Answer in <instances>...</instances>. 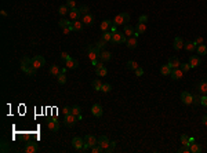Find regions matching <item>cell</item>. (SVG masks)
<instances>
[{
	"mask_svg": "<svg viewBox=\"0 0 207 153\" xmlns=\"http://www.w3.org/2000/svg\"><path fill=\"white\" fill-rule=\"evenodd\" d=\"M0 14H1L3 17H7V13H6L4 10H1V11H0Z\"/></svg>",
	"mask_w": 207,
	"mask_h": 153,
	"instance_id": "cell-61",
	"label": "cell"
},
{
	"mask_svg": "<svg viewBox=\"0 0 207 153\" xmlns=\"http://www.w3.org/2000/svg\"><path fill=\"white\" fill-rule=\"evenodd\" d=\"M189 65H191V68H196V66H199L200 65V58L199 57H196V55H191V57H189Z\"/></svg>",
	"mask_w": 207,
	"mask_h": 153,
	"instance_id": "cell-21",
	"label": "cell"
},
{
	"mask_svg": "<svg viewBox=\"0 0 207 153\" xmlns=\"http://www.w3.org/2000/svg\"><path fill=\"white\" fill-rule=\"evenodd\" d=\"M91 113H93V116H95V117H101L104 113L102 106H101L99 104H94V105L91 106Z\"/></svg>",
	"mask_w": 207,
	"mask_h": 153,
	"instance_id": "cell-9",
	"label": "cell"
},
{
	"mask_svg": "<svg viewBox=\"0 0 207 153\" xmlns=\"http://www.w3.org/2000/svg\"><path fill=\"white\" fill-rule=\"evenodd\" d=\"M115 148H116V142H115V141H112V142H111V145L108 146V149H106L105 152L111 153V152H113V150H115Z\"/></svg>",
	"mask_w": 207,
	"mask_h": 153,
	"instance_id": "cell-50",
	"label": "cell"
},
{
	"mask_svg": "<svg viewBox=\"0 0 207 153\" xmlns=\"http://www.w3.org/2000/svg\"><path fill=\"white\" fill-rule=\"evenodd\" d=\"M126 35L124 33H120V32H115L112 35V43L113 44H119V43H126Z\"/></svg>",
	"mask_w": 207,
	"mask_h": 153,
	"instance_id": "cell-3",
	"label": "cell"
},
{
	"mask_svg": "<svg viewBox=\"0 0 207 153\" xmlns=\"http://www.w3.org/2000/svg\"><path fill=\"white\" fill-rule=\"evenodd\" d=\"M62 29H64V35H68V33H71V32H75V29H73V25H69V26L62 28Z\"/></svg>",
	"mask_w": 207,
	"mask_h": 153,
	"instance_id": "cell-51",
	"label": "cell"
},
{
	"mask_svg": "<svg viewBox=\"0 0 207 153\" xmlns=\"http://www.w3.org/2000/svg\"><path fill=\"white\" fill-rule=\"evenodd\" d=\"M178 153H191V148L186 145H184L182 148H180L178 149Z\"/></svg>",
	"mask_w": 207,
	"mask_h": 153,
	"instance_id": "cell-47",
	"label": "cell"
},
{
	"mask_svg": "<svg viewBox=\"0 0 207 153\" xmlns=\"http://www.w3.org/2000/svg\"><path fill=\"white\" fill-rule=\"evenodd\" d=\"M71 57H69V54L68 53H61V59L62 61H66V59H69Z\"/></svg>",
	"mask_w": 207,
	"mask_h": 153,
	"instance_id": "cell-56",
	"label": "cell"
},
{
	"mask_svg": "<svg viewBox=\"0 0 207 153\" xmlns=\"http://www.w3.org/2000/svg\"><path fill=\"white\" fill-rule=\"evenodd\" d=\"M69 113H71V108H68V106H64V116L69 115Z\"/></svg>",
	"mask_w": 207,
	"mask_h": 153,
	"instance_id": "cell-58",
	"label": "cell"
},
{
	"mask_svg": "<svg viewBox=\"0 0 207 153\" xmlns=\"http://www.w3.org/2000/svg\"><path fill=\"white\" fill-rule=\"evenodd\" d=\"M123 31H124V35L126 36H134V33H136V28L134 26H131V25H124V28H123Z\"/></svg>",
	"mask_w": 207,
	"mask_h": 153,
	"instance_id": "cell-22",
	"label": "cell"
},
{
	"mask_svg": "<svg viewBox=\"0 0 207 153\" xmlns=\"http://www.w3.org/2000/svg\"><path fill=\"white\" fill-rule=\"evenodd\" d=\"M196 51H198L199 55H206L207 54V47L204 46V44H200V46L196 47Z\"/></svg>",
	"mask_w": 207,
	"mask_h": 153,
	"instance_id": "cell-35",
	"label": "cell"
},
{
	"mask_svg": "<svg viewBox=\"0 0 207 153\" xmlns=\"http://www.w3.org/2000/svg\"><path fill=\"white\" fill-rule=\"evenodd\" d=\"M173 47H174V50H177V51H180L181 48H184V40L180 36H177V37L174 39V43H173Z\"/></svg>",
	"mask_w": 207,
	"mask_h": 153,
	"instance_id": "cell-18",
	"label": "cell"
},
{
	"mask_svg": "<svg viewBox=\"0 0 207 153\" xmlns=\"http://www.w3.org/2000/svg\"><path fill=\"white\" fill-rule=\"evenodd\" d=\"M134 72H136V75H137V76H138V77H140V76H142V75H144V69H142V68H138V69H136Z\"/></svg>",
	"mask_w": 207,
	"mask_h": 153,
	"instance_id": "cell-57",
	"label": "cell"
},
{
	"mask_svg": "<svg viewBox=\"0 0 207 153\" xmlns=\"http://www.w3.org/2000/svg\"><path fill=\"white\" fill-rule=\"evenodd\" d=\"M140 68V65L137 63L136 61H128L127 62V69H130V70H136V69Z\"/></svg>",
	"mask_w": 207,
	"mask_h": 153,
	"instance_id": "cell-38",
	"label": "cell"
},
{
	"mask_svg": "<svg viewBox=\"0 0 207 153\" xmlns=\"http://www.w3.org/2000/svg\"><path fill=\"white\" fill-rule=\"evenodd\" d=\"M138 22H141V23H146V22H148V15H145V14H142V15H140V18H138Z\"/></svg>",
	"mask_w": 207,
	"mask_h": 153,
	"instance_id": "cell-52",
	"label": "cell"
},
{
	"mask_svg": "<svg viewBox=\"0 0 207 153\" xmlns=\"http://www.w3.org/2000/svg\"><path fill=\"white\" fill-rule=\"evenodd\" d=\"M111 90H112V86L108 84V83L102 84V87H101V91H102V92H109Z\"/></svg>",
	"mask_w": 207,
	"mask_h": 153,
	"instance_id": "cell-46",
	"label": "cell"
},
{
	"mask_svg": "<svg viewBox=\"0 0 207 153\" xmlns=\"http://www.w3.org/2000/svg\"><path fill=\"white\" fill-rule=\"evenodd\" d=\"M112 32H109V31H106V32H104L102 33V39L106 41V43H109V41H112Z\"/></svg>",
	"mask_w": 207,
	"mask_h": 153,
	"instance_id": "cell-37",
	"label": "cell"
},
{
	"mask_svg": "<svg viewBox=\"0 0 207 153\" xmlns=\"http://www.w3.org/2000/svg\"><path fill=\"white\" fill-rule=\"evenodd\" d=\"M72 25H73V29H75V32H83V25L84 23L81 22V21H73L72 22Z\"/></svg>",
	"mask_w": 207,
	"mask_h": 153,
	"instance_id": "cell-26",
	"label": "cell"
},
{
	"mask_svg": "<svg viewBox=\"0 0 207 153\" xmlns=\"http://www.w3.org/2000/svg\"><path fill=\"white\" fill-rule=\"evenodd\" d=\"M77 123V116H75L73 113H69V115L64 116V124L66 127H72Z\"/></svg>",
	"mask_w": 207,
	"mask_h": 153,
	"instance_id": "cell-4",
	"label": "cell"
},
{
	"mask_svg": "<svg viewBox=\"0 0 207 153\" xmlns=\"http://www.w3.org/2000/svg\"><path fill=\"white\" fill-rule=\"evenodd\" d=\"M200 105H203V106H207V95L204 94L203 97H202V101H200Z\"/></svg>",
	"mask_w": 207,
	"mask_h": 153,
	"instance_id": "cell-55",
	"label": "cell"
},
{
	"mask_svg": "<svg viewBox=\"0 0 207 153\" xmlns=\"http://www.w3.org/2000/svg\"><path fill=\"white\" fill-rule=\"evenodd\" d=\"M44 63H46V59L41 55H36L35 58H32V66L35 69H39L41 66H44Z\"/></svg>",
	"mask_w": 207,
	"mask_h": 153,
	"instance_id": "cell-6",
	"label": "cell"
},
{
	"mask_svg": "<svg viewBox=\"0 0 207 153\" xmlns=\"http://www.w3.org/2000/svg\"><path fill=\"white\" fill-rule=\"evenodd\" d=\"M189 148H191V153H200L202 152V146H200L199 144H195V142H193V144H191Z\"/></svg>",
	"mask_w": 207,
	"mask_h": 153,
	"instance_id": "cell-34",
	"label": "cell"
},
{
	"mask_svg": "<svg viewBox=\"0 0 207 153\" xmlns=\"http://www.w3.org/2000/svg\"><path fill=\"white\" fill-rule=\"evenodd\" d=\"M71 113H73L75 116H80L81 115V108L79 105H75V106L71 108Z\"/></svg>",
	"mask_w": 207,
	"mask_h": 153,
	"instance_id": "cell-36",
	"label": "cell"
},
{
	"mask_svg": "<svg viewBox=\"0 0 207 153\" xmlns=\"http://www.w3.org/2000/svg\"><path fill=\"white\" fill-rule=\"evenodd\" d=\"M168 65H170L171 69H175V68H180L181 62H180V59H178L177 57H170V58H168Z\"/></svg>",
	"mask_w": 207,
	"mask_h": 153,
	"instance_id": "cell-17",
	"label": "cell"
},
{
	"mask_svg": "<svg viewBox=\"0 0 207 153\" xmlns=\"http://www.w3.org/2000/svg\"><path fill=\"white\" fill-rule=\"evenodd\" d=\"M200 101H202V97L200 95H193V104H196V105H200Z\"/></svg>",
	"mask_w": 207,
	"mask_h": 153,
	"instance_id": "cell-54",
	"label": "cell"
},
{
	"mask_svg": "<svg viewBox=\"0 0 207 153\" xmlns=\"http://www.w3.org/2000/svg\"><path fill=\"white\" fill-rule=\"evenodd\" d=\"M69 11H71V8L68 7L66 4H62V6H59L58 8V13H59V15H66V14H69Z\"/></svg>",
	"mask_w": 207,
	"mask_h": 153,
	"instance_id": "cell-29",
	"label": "cell"
},
{
	"mask_svg": "<svg viewBox=\"0 0 207 153\" xmlns=\"http://www.w3.org/2000/svg\"><path fill=\"white\" fill-rule=\"evenodd\" d=\"M111 32H112V33H115V32H118V25H115V23H112V26H111Z\"/></svg>",
	"mask_w": 207,
	"mask_h": 153,
	"instance_id": "cell-59",
	"label": "cell"
},
{
	"mask_svg": "<svg viewBox=\"0 0 207 153\" xmlns=\"http://www.w3.org/2000/svg\"><path fill=\"white\" fill-rule=\"evenodd\" d=\"M98 145L102 146L104 148V152L108 149V146L111 145V141L108 139V137H105V135H101V137L98 138Z\"/></svg>",
	"mask_w": 207,
	"mask_h": 153,
	"instance_id": "cell-10",
	"label": "cell"
},
{
	"mask_svg": "<svg viewBox=\"0 0 207 153\" xmlns=\"http://www.w3.org/2000/svg\"><path fill=\"white\" fill-rule=\"evenodd\" d=\"M112 58V54L109 53V51H102L101 53V55H99V59L102 62H106V61H109Z\"/></svg>",
	"mask_w": 207,
	"mask_h": 153,
	"instance_id": "cell-32",
	"label": "cell"
},
{
	"mask_svg": "<svg viewBox=\"0 0 207 153\" xmlns=\"http://www.w3.org/2000/svg\"><path fill=\"white\" fill-rule=\"evenodd\" d=\"M180 69L182 70L184 73H185V72H188V70L191 69V65H189V62H184V63H181V65H180Z\"/></svg>",
	"mask_w": 207,
	"mask_h": 153,
	"instance_id": "cell-40",
	"label": "cell"
},
{
	"mask_svg": "<svg viewBox=\"0 0 207 153\" xmlns=\"http://www.w3.org/2000/svg\"><path fill=\"white\" fill-rule=\"evenodd\" d=\"M112 23H113V21H109V19H105V21H102L101 22V31L102 32H106L111 29Z\"/></svg>",
	"mask_w": 207,
	"mask_h": 153,
	"instance_id": "cell-25",
	"label": "cell"
},
{
	"mask_svg": "<svg viewBox=\"0 0 207 153\" xmlns=\"http://www.w3.org/2000/svg\"><path fill=\"white\" fill-rule=\"evenodd\" d=\"M66 70H68V68L65 66V68H62V69H61V73H66Z\"/></svg>",
	"mask_w": 207,
	"mask_h": 153,
	"instance_id": "cell-62",
	"label": "cell"
},
{
	"mask_svg": "<svg viewBox=\"0 0 207 153\" xmlns=\"http://www.w3.org/2000/svg\"><path fill=\"white\" fill-rule=\"evenodd\" d=\"M95 73H97V76L104 77L108 75V69L105 68V66H99V68H95Z\"/></svg>",
	"mask_w": 207,
	"mask_h": 153,
	"instance_id": "cell-28",
	"label": "cell"
},
{
	"mask_svg": "<svg viewBox=\"0 0 207 153\" xmlns=\"http://www.w3.org/2000/svg\"><path fill=\"white\" fill-rule=\"evenodd\" d=\"M106 44H108V43H106V41H105V40H104V39L101 37V40H99V41L97 43V47H98L99 50H104V48L106 47Z\"/></svg>",
	"mask_w": 207,
	"mask_h": 153,
	"instance_id": "cell-44",
	"label": "cell"
},
{
	"mask_svg": "<svg viewBox=\"0 0 207 153\" xmlns=\"http://www.w3.org/2000/svg\"><path fill=\"white\" fill-rule=\"evenodd\" d=\"M48 72H50V75H53V76H58V75L61 73V69H59V66H57V65H53V66H50Z\"/></svg>",
	"mask_w": 207,
	"mask_h": 153,
	"instance_id": "cell-31",
	"label": "cell"
},
{
	"mask_svg": "<svg viewBox=\"0 0 207 153\" xmlns=\"http://www.w3.org/2000/svg\"><path fill=\"white\" fill-rule=\"evenodd\" d=\"M126 46L128 47V48H136L137 46H138V40H137L136 36H130V37L126 40Z\"/></svg>",
	"mask_w": 207,
	"mask_h": 153,
	"instance_id": "cell-13",
	"label": "cell"
},
{
	"mask_svg": "<svg viewBox=\"0 0 207 153\" xmlns=\"http://www.w3.org/2000/svg\"><path fill=\"white\" fill-rule=\"evenodd\" d=\"M58 25H59L61 28H66V26H69V25H72V22H69L68 19H64V18H62V19H61V21L58 22Z\"/></svg>",
	"mask_w": 207,
	"mask_h": 153,
	"instance_id": "cell-43",
	"label": "cell"
},
{
	"mask_svg": "<svg viewBox=\"0 0 207 153\" xmlns=\"http://www.w3.org/2000/svg\"><path fill=\"white\" fill-rule=\"evenodd\" d=\"M160 73L163 75V76H170V73H171V68H170V65H163V66H160Z\"/></svg>",
	"mask_w": 207,
	"mask_h": 153,
	"instance_id": "cell-27",
	"label": "cell"
},
{
	"mask_svg": "<svg viewBox=\"0 0 207 153\" xmlns=\"http://www.w3.org/2000/svg\"><path fill=\"white\" fill-rule=\"evenodd\" d=\"M91 86H93V88H94V90H97V91H101L102 83H101V80H99V79H95V80H93V82H91Z\"/></svg>",
	"mask_w": 207,
	"mask_h": 153,
	"instance_id": "cell-33",
	"label": "cell"
},
{
	"mask_svg": "<svg viewBox=\"0 0 207 153\" xmlns=\"http://www.w3.org/2000/svg\"><path fill=\"white\" fill-rule=\"evenodd\" d=\"M182 75H184V72L180 68L171 69V73H170V76H171V79H173V80H180V79L182 77Z\"/></svg>",
	"mask_w": 207,
	"mask_h": 153,
	"instance_id": "cell-12",
	"label": "cell"
},
{
	"mask_svg": "<svg viewBox=\"0 0 207 153\" xmlns=\"http://www.w3.org/2000/svg\"><path fill=\"white\" fill-rule=\"evenodd\" d=\"M84 142H86V144H88V145H90V148H93L94 145H97V144H98V139H97L94 135H86V137H84Z\"/></svg>",
	"mask_w": 207,
	"mask_h": 153,
	"instance_id": "cell-20",
	"label": "cell"
},
{
	"mask_svg": "<svg viewBox=\"0 0 207 153\" xmlns=\"http://www.w3.org/2000/svg\"><path fill=\"white\" fill-rule=\"evenodd\" d=\"M91 150H93L94 153H101V152H104V148H102V146H99L98 144H97V145H94L93 148H91Z\"/></svg>",
	"mask_w": 207,
	"mask_h": 153,
	"instance_id": "cell-45",
	"label": "cell"
},
{
	"mask_svg": "<svg viewBox=\"0 0 207 153\" xmlns=\"http://www.w3.org/2000/svg\"><path fill=\"white\" fill-rule=\"evenodd\" d=\"M65 66L68 69H76L79 66V61L77 59H73V58H69L65 61Z\"/></svg>",
	"mask_w": 207,
	"mask_h": 153,
	"instance_id": "cell-16",
	"label": "cell"
},
{
	"mask_svg": "<svg viewBox=\"0 0 207 153\" xmlns=\"http://www.w3.org/2000/svg\"><path fill=\"white\" fill-rule=\"evenodd\" d=\"M0 150H1V153L8 152V150H10V145H8L6 141H1V149H0Z\"/></svg>",
	"mask_w": 207,
	"mask_h": 153,
	"instance_id": "cell-42",
	"label": "cell"
},
{
	"mask_svg": "<svg viewBox=\"0 0 207 153\" xmlns=\"http://www.w3.org/2000/svg\"><path fill=\"white\" fill-rule=\"evenodd\" d=\"M57 79H58V83H59V84H65V83H66V76H65V73H59V75L57 76Z\"/></svg>",
	"mask_w": 207,
	"mask_h": 153,
	"instance_id": "cell-41",
	"label": "cell"
},
{
	"mask_svg": "<svg viewBox=\"0 0 207 153\" xmlns=\"http://www.w3.org/2000/svg\"><path fill=\"white\" fill-rule=\"evenodd\" d=\"M39 150V146L36 142H29V144H26L25 145V152L26 153H36Z\"/></svg>",
	"mask_w": 207,
	"mask_h": 153,
	"instance_id": "cell-11",
	"label": "cell"
},
{
	"mask_svg": "<svg viewBox=\"0 0 207 153\" xmlns=\"http://www.w3.org/2000/svg\"><path fill=\"white\" fill-rule=\"evenodd\" d=\"M81 22L84 23V25H87V26H91L94 23V15H91V14L81 15Z\"/></svg>",
	"mask_w": 207,
	"mask_h": 153,
	"instance_id": "cell-14",
	"label": "cell"
},
{
	"mask_svg": "<svg viewBox=\"0 0 207 153\" xmlns=\"http://www.w3.org/2000/svg\"><path fill=\"white\" fill-rule=\"evenodd\" d=\"M83 145H84V139L83 138H80V137H75L73 139H72V146L79 152L80 149L83 148Z\"/></svg>",
	"mask_w": 207,
	"mask_h": 153,
	"instance_id": "cell-8",
	"label": "cell"
},
{
	"mask_svg": "<svg viewBox=\"0 0 207 153\" xmlns=\"http://www.w3.org/2000/svg\"><path fill=\"white\" fill-rule=\"evenodd\" d=\"M87 55H88V58H90V61L98 59L99 55H101V50L97 46H87Z\"/></svg>",
	"mask_w": 207,
	"mask_h": 153,
	"instance_id": "cell-1",
	"label": "cell"
},
{
	"mask_svg": "<svg viewBox=\"0 0 207 153\" xmlns=\"http://www.w3.org/2000/svg\"><path fill=\"white\" fill-rule=\"evenodd\" d=\"M48 128L51 131H58L59 130V123L57 122V119H53L48 122Z\"/></svg>",
	"mask_w": 207,
	"mask_h": 153,
	"instance_id": "cell-24",
	"label": "cell"
},
{
	"mask_svg": "<svg viewBox=\"0 0 207 153\" xmlns=\"http://www.w3.org/2000/svg\"><path fill=\"white\" fill-rule=\"evenodd\" d=\"M198 91H199V94H203V95L207 94V80L198 83Z\"/></svg>",
	"mask_w": 207,
	"mask_h": 153,
	"instance_id": "cell-23",
	"label": "cell"
},
{
	"mask_svg": "<svg viewBox=\"0 0 207 153\" xmlns=\"http://www.w3.org/2000/svg\"><path fill=\"white\" fill-rule=\"evenodd\" d=\"M79 10H80V13H81V15H86V14H88V6H86V4H83Z\"/></svg>",
	"mask_w": 207,
	"mask_h": 153,
	"instance_id": "cell-49",
	"label": "cell"
},
{
	"mask_svg": "<svg viewBox=\"0 0 207 153\" xmlns=\"http://www.w3.org/2000/svg\"><path fill=\"white\" fill-rule=\"evenodd\" d=\"M127 22H130V14L128 13H122L119 15L115 17V19H113V23L115 25H127Z\"/></svg>",
	"mask_w": 207,
	"mask_h": 153,
	"instance_id": "cell-2",
	"label": "cell"
},
{
	"mask_svg": "<svg viewBox=\"0 0 207 153\" xmlns=\"http://www.w3.org/2000/svg\"><path fill=\"white\" fill-rule=\"evenodd\" d=\"M184 48H185L186 51L192 53V51H195V50H196V46L193 44V41H185V43H184Z\"/></svg>",
	"mask_w": 207,
	"mask_h": 153,
	"instance_id": "cell-30",
	"label": "cell"
},
{
	"mask_svg": "<svg viewBox=\"0 0 207 153\" xmlns=\"http://www.w3.org/2000/svg\"><path fill=\"white\" fill-rule=\"evenodd\" d=\"M202 122H203V124H204V126H207V115H204V116H203V119H202Z\"/></svg>",
	"mask_w": 207,
	"mask_h": 153,
	"instance_id": "cell-60",
	"label": "cell"
},
{
	"mask_svg": "<svg viewBox=\"0 0 207 153\" xmlns=\"http://www.w3.org/2000/svg\"><path fill=\"white\" fill-rule=\"evenodd\" d=\"M181 101L185 105H191V104H193V95L188 91H182L181 92Z\"/></svg>",
	"mask_w": 207,
	"mask_h": 153,
	"instance_id": "cell-7",
	"label": "cell"
},
{
	"mask_svg": "<svg viewBox=\"0 0 207 153\" xmlns=\"http://www.w3.org/2000/svg\"><path fill=\"white\" fill-rule=\"evenodd\" d=\"M66 6L71 8H76V0H66Z\"/></svg>",
	"mask_w": 207,
	"mask_h": 153,
	"instance_id": "cell-48",
	"label": "cell"
},
{
	"mask_svg": "<svg viewBox=\"0 0 207 153\" xmlns=\"http://www.w3.org/2000/svg\"><path fill=\"white\" fill-rule=\"evenodd\" d=\"M31 68H32V59L29 57H22V59H21V70L26 73Z\"/></svg>",
	"mask_w": 207,
	"mask_h": 153,
	"instance_id": "cell-5",
	"label": "cell"
},
{
	"mask_svg": "<svg viewBox=\"0 0 207 153\" xmlns=\"http://www.w3.org/2000/svg\"><path fill=\"white\" fill-rule=\"evenodd\" d=\"M69 17H71L73 21H77V19H80V17H81V13H80L79 8H72L71 11H69Z\"/></svg>",
	"mask_w": 207,
	"mask_h": 153,
	"instance_id": "cell-19",
	"label": "cell"
},
{
	"mask_svg": "<svg viewBox=\"0 0 207 153\" xmlns=\"http://www.w3.org/2000/svg\"><path fill=\"white\" fill-rule=\"evenodd\" d=\"M145 31H146V25H145V23L138 22V23H137V26H136V33H134V36H136V37H138L140 35L145 33Z\"/></svg>",
	"mask_w": 207,
	"mask_h": 153,
	"instance_id": "cell-15",
	"label": "cell"
},
{
	"mask_svg": "<svg viewBox=\"0 0 207 153\" xmlns=\"http://www.w3.org/2000/svg\"><path fill=\"white\" fill-rule=\"evenodd\" d=\"M180 139H181V144H184V145H186V146H191V144H189V137H188V135L182 134Z\"/></svg>",
	"mask_w": 207,
	"mask_h": 153,
	"instance_id": "cell-39",
	"label": "cell"
},
{
	"mask_svg": "<svg viewBox=\"0 0 207 153\" xmlns=\"http://www.w3.org/2000/svg\"><path fill=\"white\" fill-rule=\"evenodd\" d=\"M202 43H203V37H202V36H198V37L195 39V41H193L195 46H200Z\"/></svg>",
	"mask_w": 207,
	"mask_h": 153,
	"instance_id": "cell-53",
	"label": "cell"
}]
</instances>
